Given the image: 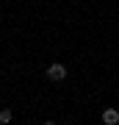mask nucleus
I'll return each instance as SVG.
<instances>
[{
	"label": "nucleus",
	"mask_w": 119,
	"mask_h": 125,
	"mask_svg": "<svg viewBox=\"0 0 119 125\" xmlns=\"http://www.w3.org/2000/svg\"><path fill=\"white\" fill-rule=\"evenodd\" d=\"M14 120V111L11 108H0V125H9Z\"/></svg>",
	"instance_id": "3"
},
{
	"label": "nucleus",
	"mask_w": 119,
	"mask_h": 125,
	"mask_svg": "<svg viewBox=\"0 0 119 125\" xmlns=\"http://www.w3.org/2000/svg\"><path fill=\"white\" fill-rule=\"evenodd\" d=\"M102 122L105 125H119V111L116 108H105L102 111Z\"/></svg>",
	"instance_id": "2"
},
{
	"label": "nucleus",
	"mask_w": 119,
	"mask_h": 125,
	"mask_svg": "<svg viewBox=\"0 0 119 125\" xmlns=\"http://www.w3.org/2000/svg\"><path fill=\"white\" fill-rule=\"evenodd\" d=\"M42 125H55V122H50V120H47V122H42Z\"/></svg>",
	"instance_id": "4"
},
{
	"label": "nucleus",
	"mask_w": 119,
	"mask_h": 125,
	"mask_svg": "<svg viewBox=\"0 0 119 125\" xmlns=\"http://www.w3.org/2000/svg\"><path fill=\"white\" fill-rule=\"evenodd\" d=\"M47 78L50 81H64L66 78V67L64 64H50L47 67Z\"/></svg>",
	"instance_id": "1"
}]
</instances>
